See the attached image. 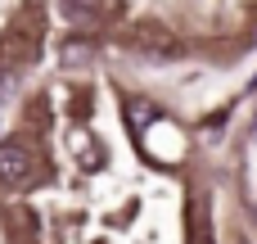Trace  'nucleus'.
Returning a JSON list of instances; mask_svg holds the SVG:
<instances>
[{
    "mask_svg": "<svg viewBox=\"0 0 257 244\" xmlns=\"http://www.w3.org/2000/svg\"><path fill=\"white\" fill-rule=\"evenodd\" d=\"M32 149L27 145H18V140H5L0 145V181L5 186H27L32 181Z\"/></svg>",
    "mask_w": 257,
    "mask_h": 244,
    "instance_id": "nucleus-1",
    "label": "nucleus"
},
{
    "mask_svg": "<svg viewBox=\"0 0 257 244\" xmlns=\"http://www.w3.org/2000/svg\"><path fill=\"white\" fill-rule=\"evenodd\" d=\"M136 41H140V45H149V50H176V41H172L167 32H154V27L136 32Z\"/></svg>",
    "mask_w": 257,
    "mask_h": 244,
    "instance_id": "nucleus-3",
    "label": "nucleus"
},
{
    "mask_svg": "<svg viewBox=\"0 0 257 244\" xmlns=\"http://www.w3.org/2000/svg\"><path fill=\"white\" fill-rule=\"evenodd\" d=\"M95 59V45L90 41H81V36H72L68 45H63V63H72V68H81V63H90Z\"/></svg>",
    "mask_w": 257,
    "mask_h": 244,
    "instance_id": "nucleus-2",
    "label": "nucleus"
},
{
    "mask_svg": "<svg viewBox=\"0 0 257 244\" xmlns=\"http://www.w3.org/2000/svg\"><path fill=\"white\" fill-rule=\"evenodd\" d=\"M99 5H104V0H68V5H63V9H68V14H72V18H81V14H86V18H90V14H99Z\"/></svg>",
    "mask_w": 257,
    "mask_h": 244,
    "instance_id": "nucleus-5",
    "label": "nucleus"
},
{
    "mask_svg": "<svg viewBox=\"0 0 257 244\" xmlns=\"http://www.w3.org/2000/svg\"><path fill=\"white\" fill-rule=\"evenodd\" d=\"M154 113H158L154 104H145V100H126V118H131V127H136V131H140V127H145Z\"/></svg>",
    "mask_w": 257,
    "mask_h": 244,
    "instance_id": "nucleus-4",
    "label": "nucleus"
}]
</instances>
